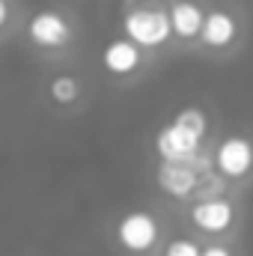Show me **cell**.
Listing matches in <instances>:
<instances>
[{"instance_id": "cell-1", "label": "cell", "mask_w": 253, "mask_h": 256, "mask_svg": "<svg viewBox=\"0 0 253 256\" xmlns=\"http://www.w3.org/2000/svg\"><path fill=\"white\" fill-rule=\"evenodd\" d=\"M120 27L122 36L131 39L137 48H143L146 54L173 42L167 0H128L120 15Z\"/></svg>"}, {"instance_id": "cell-2", "label": "cell", "mask_w": 253, "mask_h": 256, "mask_svg": "<svg viewBox=\"0 0 253 256\" xmlns=\"http://www.w3.org/2000/svg\"><path fill=\"white\" fill-rule=\"evenodd\" d=\"M24 36L33 48L39 51H48V54H57V51H66L74 45L78 39V24L74 18L57 9V6H42L36 9L27 24H24Z\"/></svg>"}, {"instance_id": "cell-3", "label": "cell", "mask_w": 253, "mask_h": 256, "mask_svg": "<svg viewBox=\"0 0 253 256\" xmlns=\"http://www.w3.org/2000/svg\"><path fill=\"white\" fill-rule=\"evenodd\" d=\"M238 39H242V18L232 9H224V6L206 9L202 27H200V36H196V42L206 51H214V54L230 51L232 45H238Z\"/></svg>"}, {"instance_id": "cell-4", "label": "cell", "mask_w": 253, "mask_h": 256, "mask_svg": "<svg viewBox=\"0 0 253 256\" xmlns=\"http://www.w3.org/2000/svg\"><path fill=\"white\" fill-rule=\"evenodd\" d=\"M206 167L208 164H206V158H200V152L185 158V161H164L158 167V176H155L158 188L164 194H170V196H176V200H185V196H190V194L196 191L200 173Z\"/></svg>"}, {"instance_id": "cell-5", "label": "cell", "mask_w": 253, "mask_h": 256, "mask_svg": "<svg viewBox=\"0 0 253 256\" xmlns=\"http://www.w3.org/2000/svg\"><path fill=\"white\" fill-rule=\"evenodd\" d=\"M158 236H161L158 220L149 212H128L126 218L116 224V242L122 244V250H128V254L152 250Z\"/></svg>"}, {"instance_id": "cell-6", "label": "cell", "mask_w": 253, "mask_h": 256, "mask_svg": "<svg viewBox=\"0 0 253 256\" xmlns=\"http://www.w3.org/2000/svg\"><path fill=\"white\" fill-rule=\"evenodd\" d=\"M98 60H102V68H104L108 74H114V78H131V74H137V72L143 68L146 51L137 48V45H134L131 39H126V36H116V39H108V42H104Z\"/></svg>"}, {"instance_id": "cell-7", "label": "cell", "mask_w": 253, "mask_h": 256, "mask_svg": "<svg viewBox=\"0 0 253 256\" xmlns=\"http://www.w3.org/2000/svg\"><path fill=\"white\" fill-rule=\"evenodd\" d=\"M212 167L226 179H244L253 170V143L248 137H238V134L220 140Z\"/></svg>"}, {"instance_id": "cell-8", "label": "cell", "mask_w": 253, "mask_h": 256, "mask_svg": "<svg viewBox=\"0 0 253 256\" xmlns=\"http://www.w3.org/2000/svg\"><path fill=\"white\" fill-rule=\"evenodd\" d=\"M232 220H236V208L224 196H206V200L194 202V208H190V224L212 236L226 232L232 226Z\"/></svg>"}, {"instance_id": "cell-9", "label": "cell", "mask_w": 253, "mask_h": 256, "mask_svg": "<svg viewBox=\"0 0 253 256\" xmlns=\"http://www.w3.org/2000/svg\"><path fill=\"white\" fill-rule=\"evenodd\" d=\"M167 15H170L173 39H179V42H196L202 18H206V6L200 0H167Z\"/></svg>"}, {"instance_id": "cell-10", "label": "cell", "mask_w": 253, "mask_h": 256, "mask_svg": "<svg viewBox=\"0 0 253 256\" xmlns=\"http://www.w3.org/2000/svg\"><path fill=\"white\" fill-rule=\"evenodd\" d=\"M200 143H202L200 137H194L190 131H185L176 122H167L155 134V152L161 161H185L200 152Z\"/></svg>"}, {"instance_id": "cell-11", "label": "cell", "mask_w": 253, "mask_h": 256, "mask_svg": "<svg viewBox=\"0 0 253 256\" xmlns=\"http://www.w3.org/2000/svg\"><path fill=\"white\" fill-rule=\"evenodd\" d=\"M80 92H84V84H80V78H74V74H54L51 80H48V96H51V102L54 104H60V108H68V104H74L78 98H80Z\"/></svg>"}, {"instance_id": "cell-12", "label": "cell", "mask_w": 253, "mask_h": 256, "mask_svg": "<svg viewBox=\"0 0 253 256\" xmlns=\"http://www.w3.org/2000/svg\"><path fill=\"white\" fill-rule=\"evenodd\" d=\"M173 122L176 126H182L185 131H190L194 137H206V131H208V116L200 110V108H182L176 116H173Z\"/></svg>"}, {"instance_id": "cell-13", "label": "cell", "mask_w": 253, "mask_h": 256, "mask_svg": "<svg viewBox=\"0 0 253 256\" xmlns=\"http://www.w3.org/2000/svg\"><path fill=\"white\" fill-rule=\"evenodd\" d=\"M200 244L196 242H190V238H176V242H170L167 248H164V256H200Z\"/></svg>"}, {"instance_id": "cell-14", "label": "cell", "mask_w": 253, "mask_h": 256, "mask_svg": "<svg viewBox=\"0 0 253 256\" xmlns=\"http://www.w3.org/2000/svg\"><path fill=\"white\" fill-rule=\"evenodd\" d=\"M15 21V0H0V33H6Z\"/></svg>"}, {"instance_id": "cell-15", "label": "cell", "mask_w": 253, "mask_h": 256, "mask_svg": "<svg viewBox=\"0 0 253 256\" xmlns=\"http://www.w3.org/2000/svg\"><path fill=\"white\" fill-rule=\"evenodd\" d=\"M200 256H232L224 244H208V248H202L200 250Z\"/></svg>"}]
</instances>
